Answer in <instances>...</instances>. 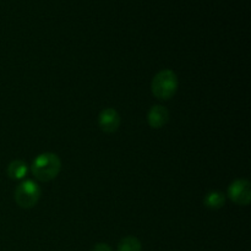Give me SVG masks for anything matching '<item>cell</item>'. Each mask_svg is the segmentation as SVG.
Here are the masks:
<instances>
[{
	"mask_svg": "<svg viewBox=\"0 0 251 251\" xmlns=\"http://www.w3.org/2000/svg\"><path fill=\"white\" fill-rule=\"evenodd\" d=\"M61 169V161L58 154L44 152L38 154L32 162L31 172L39 181H50L58 176Z\"/></svg>",
	"mask_w": 251,
	"mask_h": 251,
	"instance_id": "obj_1",
	"label": "cell"
},
{
	"mask_svg": "<svg viewBox=\"0 0 251 251\" xmlns=\"http://www.w3.org/2000/svg\"><path fill=\"white\" fill-rule=\"evenodd\" d=\"M178 77L176 73L169 69L161 70L154 75L151 82V91L153 96L158 100H171L178 90Z\"/></svg>",
	"mask_w": 251,
	"mask_h": 251,
	"instance_id": "obj_2",
	"label": "cell"
},
{
	"mask_svg": "<svg viewBox=\"0 0 251 251\" xmlns=\"http://www.w3.org/2000/svg\"><path fill=\"white\" fill-rule=\"evenodd\" d=\"M39 198H41V188L36 181L24 180L20 185H17L15 190V201L21 208L34 207L38 203Z\"/></svg>",
	"mask_w": 251,
	"mask_h": 251,
	"instance_id": "obj_3",
	"label": "cell"
},
{
	"mask_svg": "<svg viewBox=\"0 0 251 251\" xmlns=\"http://www.w3.org/2000/svg\"><path fill=\"white\" fill-rule=\"evenodd\" d=\"M228 198L239 206H248L251 201L250 183L245 179H237L228 188Z\"/></svg>",
	"mask_w": 251,
	"mask_h": 251,
	"instance_id": "obj_4",
	"label": "cell"
},
{
	"mask_svg": "<svg viewBox=\"0 0 251 251\" xmlns=\"http://www.w3.org/2000/svg\"><path fill=\"white\" fill-rule=\"evenodd\" d=\"M120 123H122L120 115L114 108H105L98 117V125L105 134H113L117 131L120 126Z\"/></svg>",
	"mask_w": 251,
	"mask_h": 251,
	"instance_id": "obj_5",
	"label": "cell"
},
{
	"mask_svg": "<svg viewBox=\"0 0 251 251\" xmlns=\"http://www.w3.org/2000/svg\"><path fill=\"white\" fill-rule=\"evenodd\" d=\"M169 120V112L163 105H153L147 114V122L152 129H162Z\"/></svg>",
	"mask_w": 251,
	"mask_h": 251,
	"instance_id": "obj_6",
	"label": "cell"
},
{
	"mask_svg": "<svg viewBox=\"0 0 251 251\" xmlns=\"http://www.w3.org/2000/svg\"><path fill=\"white\" fill-rule=\"evenodd\" d=\"M6 172L10 179H12V180H21V179H24L27 176L28 168H27V164L24 161L16 159V161H12L7 166Z\"/></svg>",
	"mask_w": 251,
	"mask_h": 251,
	"instance_id": "obj_7",
	"label": "cell"
},
{
	"mask_svg": "<svg viewBox=\"0 0 251 251\" xmlns=\"http://www.w3.org/2000/svg\"><path fill=\"white\" fill-rule=\"evenodd\" d=\"M203 203L208 210H220L226 203V195L221 191H210L206 194Z\"/></svg>",
	"mask_w": 251,
	"mask_h": 251,
	"instance_id": "obj_8",
	"label": "cell"
},
{
	"mask_svg": "<svg viewBox=\"0 0 251 251\" xmlns=\"http://www.w3.org/2000/svg\"><path fill=\"white\" fill-rule=\"evenodd\" d=\"M141 242L136 237H125L118 244V251H141Z\"/></svg>",
	"mask_w": 251,
	"mask_h": 251,
	"instance_id": "obj_9",
	"label": "cell"
},
{
	"mask_svg": "<svg viewBox=\"0 0 251 251\" xmlns=\"http://www.w3.org/2000/svg\"><path fill=\"white\" fill-rule=\"evenodd\" d=\"M92 251H113L112 248L105 243H98L92 248Z\"/></svg>",
	"mask_w": 251,
	"mask_h": 251,
	"instance_id": "obj_10",
	"label": "cell"
}]
</instances>
